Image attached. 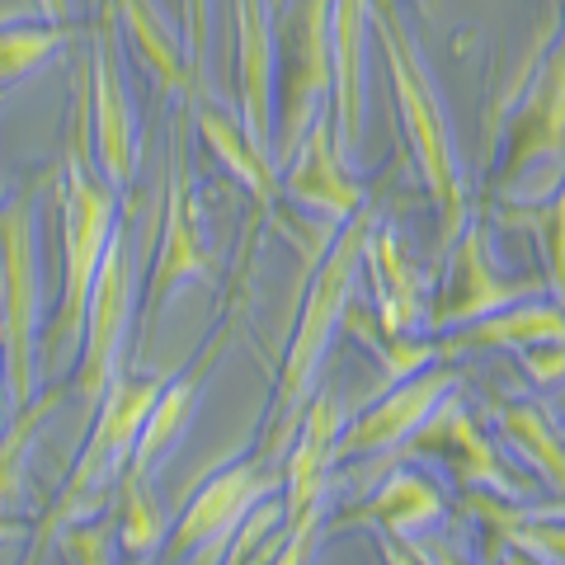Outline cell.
Segmentation results:
<instances>
[{
    "label": "cell",
    "mask_w": 565,
    "mask_h": 565,
    "mask_svg": "<svg viewBox=\"0 0 565 565\" xmlns=\"http://www.w3.org/2000/svg\"><path fill=\"white\" fill-rule=\"evenodd\" d=\"M39 14H43V20L66 24L71 20V0H39Z\"/></svg>",
    "instance_id": "cell-35"
},
{
    "label": "cell",
    "mask_w": 565,
    "mask_h": 565,
    "mask_svg": "<svg viewBox=\"0 0 565 565\" xmlns=\"http://www.w3.org/2000/svg\"><path fill=\"white\" fill-rule=\"evenodd\" d=\"M561 6H565V0H561Z\"/></svg>",
    "instance_id": "cell-37"
},
{
    "label": "cell",
    "mask_w": 565,
    "mask_h": 565,
    "mask_svg": "<svg viewBox=\"0 0 565 565\" xmlns=\"http://www.w3.org/2000/svg\"><path fill=\"white\" fill-rule=\"evenodd\" d=\"M363 523H377L386 537H415L444 519V494L429 476L419 471H392L386 481L367 494V504L359 509Z\"/></svg>",
    "instance_id": "cell-26"
},
{
    "label": "cell",
    "mask_w": 565,
    "mask_h": 565,
    "mask_svg": "<svg viewBox=\"0 0 565 565\" xmlns=\"http://www.w3.org/2000/svg\"><path fill=\"white\" fill-rule=\"evenodd\" d=\"M494 429L500 444L514 448L533 476H542L552 490L565 494V434L556 429V419L542 411L537 401H504L494 405Z\"/></svg>",
    "instance_id": "cell-25"
},
{
    "label": "cell",
    "mask_w": 565,
    "mask_h": 565,
    "mask_svg": "<svg viewBox=\"0 0 565 565\" xmlns=\"http://www.w3.org/2000/svg\"><path fill=\"white\" fill-rule=\"evenodd\" d=\"M189 278H217V255L207 245L203 232V207H199V184L193 170L180 166L166 193V222H161V245H156L151 274H147V307H141V344L151 340L161 311L170 307V297L184 288Z\"/></svg>",
    "instance_id": "cell-12"
},
{
    "label": "cell",
    "mask_w": 565,
    "mask_h": 565,
    "mask_svg": "<svg viewBox=\"0 0 565 565\" xmlns=\"http://www.w3.org/2000/svg\"><path fill=\"white\" fill-rule=\"evenodd\" d=\"M184 43H189L193 71H199V85H203V71H207V0H184Z\"/></svg>",
    "instance_id": "cell-34"
},
{
    "label": "cell",
    "mask_w": 565,
    "mask_h": 565,
    "mask_svg": "<svg viewBox=\"0 0 565 565\" xmlns=\"http://www.w3.org/2000/svg\"><path fill=\"white\" fill-rule=\"evenodd\" d=\"M457 382H462V373L452 367V359H444V363H434V367H424V373L377 392V401L353 424H344L340 438H334V462H353V457H377V452L405 448L424 429V419L457 392Z\"/></svg>",
    "instance_id": "cell-13"
},
{
    "label": "cell",
    "mask_w": 565,
    "mask_h": 565,
    "mask_svg": "<svg viewBox=\"0 0 565 565\" xmlns=\"http://www.w3.org/2000/svg\"><path fill=\"white\" fill-rule=\"evenodd\" d=\"M71 39V29L47 20V24H6L0 33V66H6V85L14 90L29 71H39L52 52H62Z\"/></svg>",
    "instance_id": "cell-28"
},
{
    "label": "cell",
    "mask_w": 565,
    "mask_h": 565,
    "mask_svg": "<svg viewBox=\"0 0 565 565\" xmlns=\"http://www.w3.org/2000/svg\"><path fill=\"white\" fill-rule=\"evenodd\" d=\"M118 10L109 6L95 24V52H90V109H95V161L109 180L122 189L137 174V114L128 104L118 62Z\"/></svg>",
    "instance_id": "cell-15"
},
{
    "label": "cell",
    "mask_w": 565,
    "mask_h": 565,
    "mask_svg": "<svg viewBox=\"0 0 565 565\" xmlns=\"http://www.w3.org/2000/svg\"><path fill=\"white\" fill-rule=\"evenodd\" d=\"M282 199L311 212L316 222L326 217L334 226H344L353 212L367 207L363 184L349 174V151L340 147V132H334V114L316 122L302 147L292 151L288 174H282Z\"/></svg>",
    "instance_id": "cell-16"
},
{
    "label": "cell",
    "mask_w": 565,
    "mask_h": 565,
    "mask_svg": "<svg viewBox=\"0 0 565 565\" xmlns=\"http://www.w3.org/2000/svg\"><path fill=\"white\" fill-rule=\"evenodd\" d=\"M367 236H373V207L353 212L326 245V259L316 264V278L302 297V311H297L292 344L278 367L269 415H264V457H282L292 448L297 429H302V415L316 396V377H321V359L330 353V340L349 316L353 288H359V264L367 259Z\"/></svg>",
    "instance_id": "cell-2"
},
{
    "label": "cell",
    "mask_w": 565,
    "mask_h": 565,
    "mask_svg": "<svg viewBox=\"0 0 565 565\" xmlns=\"http://www.w3.org/2000/svg\"><path fill=\"white\" fill-rule=\"evenodd\" d=\"M500 222L509 226V232H527V236L537 241L546 292L565 302V180L552 193L533 199V203H504L500 207Z\"/></svg>",
    "instance_id": "cell-27"
},
{
    "label": "cell",
    "mask_w": 565,
    "mask_h": 565,
    "mask_svg": "<svg viewBox=\"0 0 565 565\" xmlns=\"http://www.w3.org/2000/svg\"><path fill=\"white\" fill-rule=\"evenodd\" d=\"M405 448L419 452V457H438V462H444L467 490H490V494H504V500L519 494V481L509 476V467L500 462L494 444L476 429V419L467 415V405L457 396H448L444 405H438Z\"/></svg>",
    "instance_id": "cell-17"
},
{
    "label": "cell",
    "mask_w": 565,
    "mask_h": 565,
    "mask_svg": "<svg viewBox=\"0 0 565 565\" xmlns=\"http://www.w3.org/2000/svg\"><path fill=\"white\" fill-rule=\"evenodd\" d=\"M199 132H203L207 147L217 151V161L255 193L259 207H274L282 199V180L274 170L278 161L250 137V128L241 122V114H222L217 104H203V109H199Z\"/></svg>",
    "instance_id": "cell-23"
},
{
    "label": "cell",
    "mask_w": 565,
    "mask_h": 565,
    "mask_svg": "<svg viewBox=\"0 0 565 565\" xmlns=\"http://www.w3.org/2000/svg\"><path fill=\"white\" fill-rule=\"evenodd\" d=\"M367 274H373L382 330L419 334L424 316H429V278L411 264L396 226H373V236H367Z\"/></svg>",
    "instance_id": "cell-20"
},
{
    "label": "cell",
    "mask_w": 565,
    "mask_h": 565,
    "mask_svg": "<svg viewBox=\"0 0 565 565\" xmlns=\"http://www.w3.org/2000/svg\"><path fill=\"white\" fill-rule=\"evenodd\" d=\"M282 500L278 494H264V500L245 514V523L236 527V537H232V552H226V561H255L259 556V546H264V537H278L282 533Z\"/></svg>",
    "instance_id": "cell-31"
},
{
    "label": "cell",
    "mask_w": 565,
    "mask_h": 565,
    "mask_svg": "<svg viewBox=\"0 0 565 565\" xmlns=\"http://www.w3.org/2000/svg\"><path fill=\"white\" fill-rule=\"evenodd\" d=\"M546 292V274H527V278H509L494 269V255H490V241H486V226L467 222V232L452 241V255H448V274H444V288L429 302V316H424V334H448L467 321H481V316L500 311V307H514L523 297H537Z\"/></svg>",
    "instance_id": "cell-11"
},
{
    "label": "cell",
    "mask_w": 565,
    "mask_h": 565,
    "mask_svg": "<svg viewBox=\"0 0 565 565\" xmlns=\"http://www.w3.org/2000/svg\"><path fill=\"white\" fill-rule=\"evenodd\" d=\"M419 6H434V0H419Z\"/></svg>",
    "instance_id": "cell-36"
},
{
    "label": "cell",
    "mask_w": 565,
    "mask_h": 565,
    "mask_svg": "<svg viewBox=\"0 0 565 565\" xmlns=\"http://www.w3.org/2000/svg\"><path fill=\"white\" fill-rule=\"evenodd\" d=\"M282 486V471H274V457H250V462H232L193 494L180 527L166 537L170 561H226L236 527L245 514Z\"/></svg>",
    "instance_id": "cell-10"
},
{
    "label": "cell",
    "mask_w": 565,
    "mask_h": 565,
    "mask_svg": "<svg viewBox=\"0 0 565 565\" xmlns=\"http://www.w3.org/2000/svg\"><path fill=\"white\" fill-rule=\"evenodd\" d=\"M166 382L170 377H114V386L99 401L95 429H90V438H85V448L76 452V467H71V476L62 481L57 500H52L47 519L39 527V546H52L57 527L76 523V519H90L95 509L109 500L114 481L128 476L141 424H147L156 396L166 392Z\"/></svg>",
    "instance_id": "cell-4"
},
{
    "label": "cell",
    "mask_w": 565,
    "mask_h": 565,
    "mask_svg": "<svg viewBox=\"0 0 565 565\" xmlns=\"http://www.w3.org/2000/svg\"><path fill=\"white\" fill-rule=\"evenodd\" d=\"M467 504L481 514L494 537L490 546H519L527 561H552L565 565V509H514V504H494L486 490H467Z\"/></svg>",
    "instance_id": "cell-24"
},
{
    "label": "cell",
    "mask_w": 565,
    "mask_h": 565,
    "mask_svg": "<svg viewBox=\"0 0 565 565\" xmlns=\"http://www.w3.org/2000/svg\"><path fill=\"white\" fill-rule=\"evenodd\" d=\"M546 340H565V302L561 297H523L514 307H500L481 316V321H467L448 334H438V349L444 359H457L467 349H527V344H546Z\"/></svg>",
    "instance_id": "cell-21"
},
{
    "label": "cell",
    "mask_w": 565,
    "mask_h": 565,
    "mask_svg": "<svg viewBox=\"0 0 565 565\" xmlns=\"http://www.w3.org/2000/svg\"><path fill=\"white\" fill-rule=\"evenodd\" d=\"M373 39L386 57V76H392V95L405 122V137H411L415 166L424 174V189H429L438 207V250H452V241L467 232V180H462V161H457L444 99L434 90V76L419 57L411 29L396 14V0H373Z\"/></svg>",
    "instance_id": "cell-3"
},
{
    "label": "cell",
    "mask_w": 565,
    "mask_h": 565,
    "mask_svg": "<svg viewBox=\"0 0 565 565\" xmlns=\"http://www.w3.org/2000/svg\"><path fill=\"white\" fill-rule=\"evenodd\" d=\"M62 405V392L57 386H47V392H39L29 405H20V411L10 415V429H6V444H0V462H6V476H0V486H6V509H14V494H20V476H24V452L33 444V429L57 411Z\"/></svg>",
    "instance_id": "cell-29"
},
{
    "label": "cell",
    "mask_w": 565,
    "mask_h": 565,
    "mask_svg": "<svg viewBox=\"0 0 565 565\" xmlns=\"http://www.w3.org/2000/svg\"><path fill=\"white\" fill-rule=\"evenodd\" d=\"M344 429V411L334 392H316L302 429H297L288 457H282V552L278 561H307L316 533H321V494L326 471L334 467V438Z\"/></svg>",
    "instance_id": "cell-9"
},
{
    "label": "cell",
    "mask_w": 565,
    "mask_h": 565,
    "mask_svg": "<svg viewBox=\"0 0 565 565\" xmlns=\"http://www.w3.org/2000/svg\"><path fill=\"white\" fill-rule=\"evenodd\" d=\"M122 552L156 556L166 546V514L151 494V481H122Z\"/></svg>",
    "instance_id": "cell-30"
},
{
    "label": "cell",
    "mask_w": 565,
    "mask_h": 565,
    "mask_svg": "<svg viewBox=\"0 0 565 565\" xmlns=\"http://www.w3.org/2000/svg\"><path fill=\"white\" fill-rule=\"evenodd\" d=\"M367 33H373V0H334L330 43H334V132L353 156L363 141V71H367Z\"/></svg>",
    "instance_id": "cell-19"
},
{
    "label": "cell",
    "mask_w": 565,
    "mask_h": 565,
    "mask_svg": "<svg viewBox=\"0 0 565 565\" xmlns=\"http://www.w3.org/2000/svg\"><path fill=\"white\" fill-rule=\"evenodd\" d=\"M236 14V114L250 137L274 156L278 137V6L232 0Z\"/></svg>",
    "instance_id": "cell-14"
},
{
    "label": "cell",
    "mask_w": 565,
    "mask_h": 565,
    "mask_svg": "<svg viewBox=\"0 0 565 565\" xmlns=\"http://www.w3.org/2000/svg\"><path fill=\"white\" fill-rule=\"evenodd\" d=\"M118 24L128 33L132 57L147 66V76L166 95H199V71L189 62V43L174 39L161 0H114Z\"/></svg>",
    "instance_id": "cell-22"
},
{
    "label": "cell",
    "mask_w": 565,
    "mask_h": 565,
    "mask_svg": "<svg viewBox=\"0 0 565 565\" xmlns=\"http://www.w3.org/2000/svg\"><path fill=\"white\" fill-rule=\"evenodd\" d=\"M95 109H90V76L81 81L71 147L62 161V292L57 311L43 334V367L47 373H76L85 349V311H90L95 278L118 232V184L95 174Z\"/></svg>",
    "instance_id": "cell-1"
},
{
    "label": "cell",
    "mask_w": 565,
    "mask_h": 565,
    "mask_svg": "<svg viewBox=\"0 0 565 565\" xmlns=\"http://www.w3.org/2000/svg\"><path fill=\"white\" fill-rule=\"evenodd\" d=\"M504 132L509 151L500 166V193L527 199L537 174H552L556 184L565 180V33L527 81V95L519 114L504 122Z\"/></svg>",
    "instance_id": "cell-7"
},
{
    "label": "cell",
    "mask_w": 565,
    "mask_h": 565,
    "mask_svg": "<svg viewBox=\"0 0 565 565\" xmlns=\"http://www.w3.org/2000/svg\"><path fill=\"white\" fill-rule=\"evenodd\" d=\"M523 367H527V373H533V382H542V386L565 382V340L527 344V349H523Z\"/></svg>",
    "instance_id": "cell-33"
},
{
    "label": "cell",
    "mask_w": 565,
    "mask_h": 565,
    "mask_svg": "<svg viewBox=\"0 0 565 565\" xmlns=\"http://www.w3.org/2000/svg\"><path fill=\"white\" fill-rule=\"evenodd\" d=\"M132 307H137V250H132V232L118 222L114 245H109V255H104V269L95 278L90 311H85L81 363H76V373H71V392L90 405V411L118 377V359H122V344H128V330H132Z\"/></svg>",
    "instance_id": "cell-8"
},
{
    "label": "cell",
    "mask_w": 565,
    "mask_h": 565,
    "mask_svg": "<svg viewBox=\"0 0 565 565\" xmlns=\"http://www.w3.org/2000/svg\"><path fill=\"white\" fill-rule=\"evenodd\" d=\"M52 546H57L62 561H114V552H109V527L95 523V519H76V523L57 527Z\"/></svg>",
    "instance_id": "cell-32"
},
{
    "label": "cell",
    "mask_w": 565,
    "mask_h": 565,
    "mask_svg": "<svg viewBox=\"0 0 565 565\" xmlns=\"http://www.w3.org/2000/svg\"><path fill=\"white\" fill-rule=\"evenodd\" d=\"M0 349H6V415L39 396L43 282H39V207L33 193L0 212Z\"/></svg>",
    "instance_id": "cell-5"
},
{
    "label": "cell",
    "mask_w": 565,
    "mask_h": 565,
    "mask_svg": "<svg viewBox=\"0 0 565 565\" xmlns=\"http://www.w3.org/2000/svg\"><path fill=\"white\" fill-rule=\"evenodd\" d=\"M334 0H288L278 10V137L274 161L288 166L334 99Z\"/></svg>",
    "instance_id": "cell-6"
},
{
    "label": "cell",
    "mask_w": 565,
    "mask_h": 565,
    "mask_svg": "<svg viewBox=\"0 0 565 565\" xmlns=\"http://www.w3.org/2000/svg\"><path fill=\"white\" fill-rule=\"evenodd\" d=\"M226 340H232V321H226L217 334H212L207 349H203L199 359H193V363L184 367L180 377H170V382H166V392L156 396L147 424H141V438H137L132 467H128V476H122V481H151V471L161 467V457H170V448L184 438L193 411H199L203 386H207V373H212V363L222 359Z\"/></svg>",
    "instance_id": "cell-18"
}]
</instances>
